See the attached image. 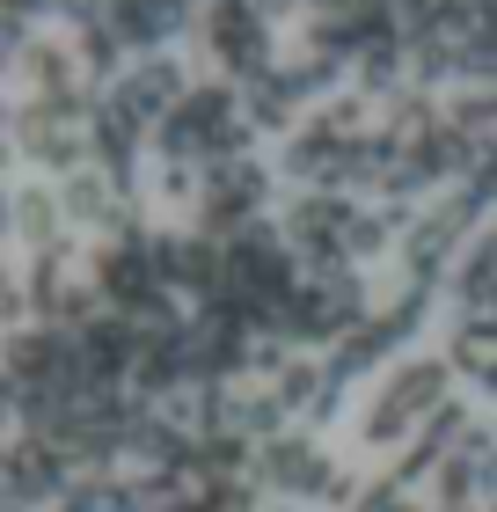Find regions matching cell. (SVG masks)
Instances as JSON below:
<instances>
[{
	"mask_svg": "<svg viewBox=\"0 0 497 512\" xmlns=\"http://www.w3.org/2000/svg\"><path fill=\"white\" fill-rule=\"evenodd\" d=\"M446 403H454V366H446V352H410V359H395L388 381L373 388V403L359 410V447L402 454Z\"/></svg>",
	"mask_w": 497,
	"mask_h": 512,
	"instance_id": "6da1fadb",
	"label": "cell"
},
{
	"mask_svg": "<svg viewBox=\"0 0 497 512\" xmlns=\"http://www.w3.org/2000/svg\"><path fill=\"white\" fill-rule=\"evenodd\" d=\"M366 315H373L366 271H344V278H329V286H307V278H300V293L278 308V337H286L293 352H315V344H322V352H337Z\"/></svg>",
	"mask_w": 497,
	"mask_h": 512,
	"instance_id": "7a4b0ae2",
	"label": "cell"
},
{
	"mask_svg": "<svg viewBox=\"0 0 497 512\" xmlns=\"http://www.w3.org/2000/svg\"><path fill=\"white\" fill-rule=\"evenodd\" d=\"M8 154H15V161H37L52 183H66L74 169L96 161L88 125L66 118V110H52V103H37V96H8Z\"/></svg>",
	"mask_w": 497,
	"mask_h": 512,
	"instance_id": "3957f363",
	"label": "cell"
},
{
	"mask_svg": "<svg viewBox=\"0 0 497 512\" xmlns=\"http://www.w3.org/2000/svg\"><path fill=\"white\" fill-rule=\"evenodd\" d=\"M271 183H278V169L271 161H212L205 169V198H198V235H212V242H234L242 227H256L264 220V205H271Z\"/></svg>",
	"mask_w": 497,
	"mask_h": 512,
	"instance_id": "277c9868",
	"label": "cell"
},
{
	"mask_svg": "<svg viewBox=\"0 0 497 512\" xmlns=\"http://www.w3.org/2000/svg\"><path fill=\"white\" fill-rule=\"evenodd\" d=\"M337 469L344 461L329 454L307 425L278 432L271 447H256V483H264V498H286V505H322V491H329Z\"/></svg>",
	"mask_w": 497,
	"mask_h": 512,
	"instance_id": "5b68a950",
	"label": "cell"
},
{
	"mask_svg": "<svg viewBox=\"0 0 497 512\" xmlns=\"http://www.w3.org/2000/svg\"><path fill=\"white\" fill-rule=\"evenodd\" d=\"M0 483H8V512H52V505L81 483V469L52 447V439L15 432V439H8V469H0Z\"/></svg>",
	"mask_w": 497,
	"mask_h": 512,
	"instance_id": "8992f818",
	"label": "cell"
},
{
	"mask_svg": "<svg viewBox=\"0 0 497 512\" xmlns=\"http://www.w3.org/2000/svg\"><path fill=\"white\" fill-rule=\"evenodd\" d=\"M351 147L359 139H337L322 118H300L293 139H278V161L271 169L293 183V191H344V176H351Z\"/></svg>",
	"mask_w": 497,
	"mask_h": 512,
	"instance_id": "52a82bcc",
	"label": "cell"
},
{
	"mask_svg": "<svg viewBox=\"0 0 497 512\" xmlns=\"http://www.w3.org/2000/svg\"><path fill=\"white\" fill-rule=\"evenodd\" d=\"M117 88V103L125 110H139L147 125H161L169 110H183V96H191V66H183L176 52H147V59H125V74L110 81Z\"/></svg>",
	"mask_w": 497,
	"mask_h": 512,
	"instance_id": "ba28073f",
	"label": "cell"
},
{
	"mask_svg": "<svg viewBox=\"0 0 497 512\" xmlns=\"http://www.w3.org/2000/svg\"><path fill=\"white\" fill-rule=\"evenodd\" d=\"M359 205L366 198H344V191H293L286 213H278V227H286L293 249H329V242L344 249V227H351Z\"/></svg>",
	"mask_w": 497,
	"mask_h": 512,
	"instance_id": "9c48e42d",
	"label": "cell"
},
{
	"mask_svg": "<svg viewBox=\"0 0 497 512\" xmlns=\"http://www.w3.org/2000/svg\"><path fill=\"white\" fill-rule=\"evenodd\" d=\"M8 227H15V242L22 249H52V242H66L74 227H66V205H59V183L52 176H22L15 183V198H8Z\"/></svg>",
	"mask_w": 497,
	"mask_h": 512,
	"instance_id": "30bf717a",
	"label": "cell"
},
{
	"mask_svg": "<svg viewBox=\"0 0 497 512\" xmlns=\"http://www.w3.org/2000/svg\"><path fill=\"white\" fill-rule=\"evenodd\" d=\"M110 30L125 37L132 59H147V52H169L183 30H198V22H183L169 0H110Z\"/></svg>",
	"mask_w": 497,
	"mask_h": 512,
	"instance_id": "8fae6325",
	"label": "cell"
},
{
	"mask_svg": "<svg viewBox=\"0 0 497 512\" xmlns=\"http://www.w3.org/2000/svg\"><path fill=\"white\" fill-rule=\"evenodd\" d=\"M402 344H410V337H402L395 322H388L381 308H373V315H366V322H359V330H351V337H344V344H337V352H329L322 366H329V381H337V388H351L359 374H373V366H388V359L402 352Z\"/></svg>",
	"mask_w": 497,
	"mask_h": 512,
	"instance_id": "7c38bea8",
	"label": "cell"
},
{
	"mask_svg": "<svg viewBox=\"0 0 497 512\" xmlns=\"http://www.w3.org/2000/svg\"><path fill=\"white\" fill-rule=\"evenodd\" d=\"M446 366L468 374V388H483V381L497 374V322L454 315V330H446Z\"/></svg>",
	"mask_w": 497,
	"mask_h": 512,
	"instance_id": "4fadbf2b",
	"label": "cell"
},
{
	"mask_svg": "<svg viewBox=\"0 0 497 512\" xmlns=\"http://www.w3.org/2000/svg\"><path fill=\"white\" fill-rule=\"evenodd\" d=\"M227 432H242L249 447H271L278 432H293V417H286V403H278L271 388H234V403H227Z\"/></svg>",
	"mask_w": 497,
	"mask_h": 512,
	"instance_id": "5bb4252c",
	"label": "cell"
},
{
	"mask_svg": "<svg viewBox=\"0 0 497 512\" xmlns=\"http://www.w3.org/2000/svg\"><path fill=\"white\" fill-rule=\"evenodd\" d=\"M242 118H249L256 132H278V139H293L307 110H300V96H293V88H286V81L271 74V81H256V88H242Z\"/></svg>",
	"mask_w": 497,
	"mask_h": 512,
	"instance_id": "9a60e30c",
	"label": "cell"
},
{
	"mask_svg": "<svg viewBox=\"0 0 497 512\" xmlns=\"http://www.w3.org/2000/svg\"><path fill=\"white\" fill-rule=\"evenodd\" d=\"M322 388H329V366H322V359H307V352H293V366L271 381V395L286 403V417H293V425H307V410L322 403Z\"/></svg>",
	"mask_w": 497,
	"mask_h": 512,
	"instance_id": "2e32d148",
	"label": "cell"
},
{
	"mask_svg": "<svg viewBox=\"0 0 497 512\" xmlns=\"http://www.w3.org/2000/svg\"><path fill=\"white\" fill-rule=\"evenodd\" d=\"M359 512H424V505L402 491L395 476H373V483H366V498H359Z\"/></svg>",
	"mask_w": 497,
	"mask_h": 512,
	"instance_id": "e0dca14e",
	"label": "cell"
},
{
	"mask_svg": "<svg viewBox=\"0 0 497 512\" xmlns=\"http://www.w3.org/2000/svg\"><path fill=\"white\" fill-rule=\"evenodd\" d=\"M476 395H497V374H490V381H483V388H476Z\"/></svg>",
	"mask_w": 497,
	"mask_h": 512,
	"instance_id": "ac0fdd59",
	"label": "cell"
},
{
	"mask_svg": "<svg viewBox=\"0 0 497 512\" xmlns=\"http://www.w3.org/2000/svg\"><path fill=\"white\" fill-rule=\"evenodd\" d=\"M483 512H497V498H490V505H483Z\"/></svg>",
	"mask_w": 497,
	"mask_h": 512,
	"instance_id": "d6986e66",
	"label": "cell"
}]
</instances>
